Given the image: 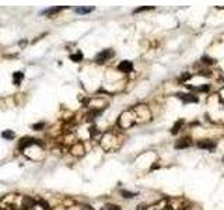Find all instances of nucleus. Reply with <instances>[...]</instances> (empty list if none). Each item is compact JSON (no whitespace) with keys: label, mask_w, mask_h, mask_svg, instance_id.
<instances>
[{"label":"nucleus","mask_w":224,"mask_h":210,"mask_svg":"<svg viewBox=\"0 0 224 210\" xmlns=\"http://www.w3.org/2000/svg\"><path fill=\"white\" fill-rule=\"evenodd\" d=\"M112 56H114V51H112V49H105V51H101L95 56V62L98 64H101V63H104V62H107L108 59H111Z\"/></svg>","instance_id":"f257e3e1"},{"label":"nucleus","mask_w":224,"mask_h":210,"mask_svg":"<svg viewBox=\"0 0 224 210\" xmlns=\"http://www.w3.org/2000/svg\"><path fill=\"white\" fill-rule=\"evenodd\" d=\"M118 70L119 71H123V73H129V71L133 70V64H132V62H129V60H122L121 63L118 64Z\"/></svg>","instance_id":"f03ea898"},{"label":"nucleus","mask_w":224,"mask_h":210,"mask_svg":"<svg viewBox=\"0 0 224 210\" xmlns=\"http://www.w3.org/2000/svg\"><path fill=\"white\" fill-rule=\"evenodd\" d=\"M177 97H178V98H181L184 104H189V102H198L199 101L198 97L192 95V94H181V93H178V94H177Z\"/></svg>","instance_id":"7ed1b4c3"},{"label":"nucleus","mask_w":224,"mask_h":210,"mask_svg":"<svg viewBox=\"0 0 224 210\" xmlns=\"http://www.w3.org/2000/svg\"><path fill=\"white\" fill-rule=\"evenodd\" d=\"M199 148H206V150H213L216 147V143L213 140H200L198 143Z\"/></svg>","instance_id":"20e7f679"},{"label":"nucleus","mask_w":224,"mask_h":210,"mask_svg":"<svg viewBox=\"0 0 224 210\" xmlns=\"http://www.w3.org/2000/svg\"><path fill=\"white\" fill-rule=\"evenodd\" d=\"M192 144V141L189 137H186V139H182V140H178L177 143H175V148H186V147H189Z\"/></svg>","instance_id":"39448f33"},{"label":"nucleus","mask_w":224,"mask_h":210,"mask_svg":"<svg viewBox=\"0 0 224 210\" xmlns=\"http://www.w3.org/2000/svg\"><path fill=\"white\" fill-rule=\"evenodd\" d=\"M66 8V6H62V7H52V8H48V10H44L41 11V14H45V16H51V14H55V13H59L60 10Z\"/></svg>","instance_id":"423d86ee"},{"label":"nucleus","mask_w":224,"mask_h":210,"mask_svg":"<svg viewBox=\"0 0 224 210\" xmlns=\"http://www.w3.org/2000/svg\"><path fill=\"white\" fill-rule=\"evenodd\" d=\"M24 78V73L23 71H16L13 74V81L16 86H20V83H21V80Z\"/></svg>","instance_id":"0eeeda50"},{"label":"nucleus","mask_w":224,"mask_h":210,"mask_svg":"<svg viewBox=\"0 0 224 210\" xmlns=\"http://www.w3.org/2000/svg\"><path fill=\"white\" fill-rule=\"evenodd\" d=\"M14 136H16V134H14V132L11 129H7V130H3V132H1V137L6 139V140H11Z\"/></svg>","instance_id":"6e6552de"},{"label":"nucleus","mask_w":224,"mask_h":210,"mask_svg":"<svg viewBox=\"0 0 224 210\" xmlns=\"http://www.w3.org/2000/svg\"><path fill=\"white\" fill-rule=\"evenodd\" d=\"M94 10V7H76L74 11L78 14H87V13H91Z\"/></svg>","instance_id":"1a4fd4ad"},{"label":"nucleus","mask_w":224,"mask_h":210,"mask_svg":"<svg viewBox=\"0 0 224 210\" xmlns=\"http://www.w3.org/2000/svg\"><path fill=\"white\" fill-rule=\"evenodd\" d=\"M121 195L125 197V199H132V197L137 196V193H134V192H130V191H125V189H122V191H121Z\"/></svg>","instance_id":"9d476101"},{"label":"nucleus","mask_w":224,"mask_h":210,"mask_svg":"<svg viewBox=\"0 0 224 210\" xmlns=\"http://www.w3.org/2000/svg\"><path fill=\"white\" fill-rule=\"evenodd\" d=\"M70 59L73 62H81V60H83V53H81V52L73 53V55H70Z\"/></svg>","instance_id":"9b49d317"},{"label":"nucleus","mask_w":224,"mask_h":210,"mask_svg":"<svg viewBox=\"0 0 224 210\" xmlns=\"http://www.w3.org/2000/svg\"><path fill=\"white\" fill-rule=\"evenodd\" d=\"M154 7L153 6H143V7H139V8H136V10H133L134 14L137 13H141V11H147V10H153Z\"/></svg>","instance_id":"f8f14e48"},{"label":"nucleus","mask_w":224,"mask_h":210,"mask_svg":"<svg viewBox=\"0 0 224 210\" xmlns=\"http://www.w3.org/2000/svg\"><path fill=\"white\" fill-rule=\"evenodd\" d=\"M184 123V121H178L175 125H174V127H172V130H171V133L172 134H177L178 133V130H179V127H181V125Z\"/></svg>","instance_id":"ddd939ff"},{"label":"nucleus","mask_w":224,"mask_h":210,"mask_svg":"<svg viewBox=\"0 0 224 210\" xmlns=\"http://www.w3.org/2000/svg\"><path fill=\"white\" fill-rule=\"evenodd\" d=\"M100 114H101V111H93V112H90V114L87 115V118H88V121H93L97 115H100Z\"/></svg>","instance_id":"4468645a"},{"label":"nucleus","mask_w":224,"mask_h":210,"mask_svg":"<svg viewBox=\"0 0 224 210\" xmlns=\"http://www.w3.org/2000/svg\"><path fill=\"white\" fill-rule=\"evenodd\" d=\"M105 210H121V207H119V206H116V204L108 203L107 206H105Z\"/></svg>","instance_id":"2eb2a0df"},{"label":"nucleus","mask_w":224,"mask_h":210,"mask_svg":"<svg viewBox=\"0 0 224 210\" xmlns=\"http://www.w3.org/2000/svg\"><path fill=\"white\" fill-rule=\"evenodd\" d=\"M202 62H203V63H206V64H211V63H213V59H210L209 56H203V57H202Z\"/></svg>","instance_id":"dca6fc26"},{"label":"nucleus","mask_w":224,"mask_h":210,"mask_svg":"<svg viewBox=\"0 0 224 210\" xmlns=\"http://www.w3.org/2000/svg\"><path fill=\"white\" fill-rule=\"evenodd\" d=\"M44 126H45V123L41 122V123H35V125H32V129H35V130H41Z\"/></svg>","instance_id":"f3484780"},{"label":"nucleus","mask_w":224,"mask_h":210,"mask_svg":"<svg viewBox=\"0 0 224 210\" xmlns=\"http://www.w3.org/2000/svg\"><path fill=\"white\" fill-rule=\"evenodd\" d=\"M196 90H199V91H207V90H209V86H200V87H198Z\"/></svg>","instance_id":"a211bd4d"},{"label":"nucleus","mask_w":224,"mask_h":210,"mask_svg":"<svg viewBox=\"0 0 224 210\" xmlns=\"http://www.w3.org/2000/svg\"><path fill=\"white\" fill-rule=\"evenodd\" d=\"M136 210H147V206H146V204H139Z\"/></svg>","instance_id":"6ab92c4d"},{"label":"nucleus","mask_w":224,"mask_h":210,"mask_svg":"<svg viewBox=\"0 0 224 210\" xmlns=\"http://www.w3.org/2000/svg\"><path fill=\"white\" fill-rule=\"evenodd\" d=\"M81 209H83V210H94L93 207H91V206H87V204H86V206H83Z\"/></svg>","instance_id":"aec40b11"},{"label":"nucleus","mask_w":224,"mask_h":210,"mask_svg":"<svg viewBox=\"0 0 224 210\" xmlns=\"http://www.w3.org/2000/svg\"><path fill=\"white\" fill-rule=\"evenodd\" d=\"M189 77H191V74H184V76H182V80H188Z\"/></svg>","instance_id":"412c9836"},{"label":"nucleus","mask_w":224,"mask_h":210,"mask_svg":"<svg viewBox=\"0 0 224 210\" xmlns=\"http://www.w3.org/2000/svg\"><path fill=\"white\" fill-rule=\"evenodd\" d=\"M20 46H25V45H27V42H25V41H20Z\"/></svg>","instance_id":"4be33fe9"},{"label":"nucleus","mask_w":224,"mask_h":210,"mask_svg":"<svg viewBox=\"0 0 224 210\" xmlns=\"http://www.w3.org/2000/svg\"><path fill=\"white\" fill-rule=\"evenodd\" d=\"M223 163H224V157H223Z\"/></svg>","instance_id":"5701e85b"}]
</instances>
